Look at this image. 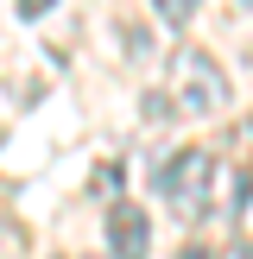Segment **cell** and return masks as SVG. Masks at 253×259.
I'll return each instance as SVG.
<instances>
[{
	"label": "cell",
	"instance_id": "6",
	"mask_svg": "<svg viewBox=\"0 0 253 259\" xmlns=\"http://www.w3.org/2000/svg\"><path fill=\"white\" fill-rule=\"evenodd\" d=\"M13 7H19V19H38V13H51L57 0H13Z\"/></svg>",
	"mask_w": 253,
	"mask_h": 259
},
{
	"label": "cell",
	"instance_id": "4",
	"mask_svg": "<svg viewBox=\"0 0 253 259\" xmlns=\"http://www.w3.org/2000/svg\"><path fill=\"white\" fill-rule=\"evenodd\" d=\"M152 7H158V19H164V25H184L196 0H152Z\"/></svg>",
	"mask_w": 253,
	"mask_h": 259
},
{
	"label": "cell",
	"instance_id": "9",
	"mask_svg": "<svg viewBox=\"0 0 253 259\" xmlns=\"http://www.w3.org/2000/svg\"><path fill=\"white\" fill-rule=\"evenodd\" d=\"M0 139H7V133H0Z\"/></svg>",
	"mask_w": 253,
	"mask_h": 259
},
{
	"label": "cell",
	"instance_id": "1",
	"mask_svg": "<svg viewBox=\"0 0 253 259\" xmlns=\"http://www.w3.org/2000/svg\"><path fill=\"white\" fill-rule=\"evenodd\" d=\"M209 184H215V158L202 146H184L177 158L158 164V190H164V202H171L184 222H196V215L209 209Z\"/></svg>",
	"mask_w": 253,
	"mask_h": 259
},
{
	"label": "cell",
	"instance_id": "7",
	"mask_svg": "<svg viewBox=\"0 0 253 259\" xmlns=\"http://www.w3.org/2000/svg\"><path fill=\"white\" fill-rule=\"evenodd\" d=\"M222 259H253V240H247V234H240V240H228V247H222Z\"/></svg>",
	"mask_w": 253,
	"mask_h": 259
},
{
	"label": "cell",
	"instance_id": "2",
	"mask_svg": "<svg viewBox=\"0 0 253 259\" xmlns=\"http://www.w3.org/2000/svg\"><path fill=\"white\" fill-rule=\"evenodd\" d=\"M171 95H177L184 114H215V108L228 101V76H222V63H215L209 51L184 45V51L171 57Z\"/></svg>",
	"mask_w": 253,
	"mask_h": 259
},
{
	"label": "cell",
	"instance_id": "3",
	"mask_svg": "<svg viewBox=\"0 0 253 259\" xmlns=\"http://www.w3.org/2000/svg\"><path fill=\"white\" fill-rule=\"evenodd\" d=\"M108 253L114 259H146L152 253V222L139 202H108Z\"/></svg>",
	"mask_w": 253,
	"mask_h": 259
},
{
	"label": "cell",
	"instance_id": "5",
	"mask_svg": "<svg viewBox=\"0 0 253 259\" xmlns=\"http://www.w3.org/2000/svg\"><path fill=\"white\" fill-rule=\"evenodd\" d=\"M114 184H120V164H101L95 171V196H114Z\"/></svg>",
	"mask_w": 253,
	"mask_h": 259
},
{
	"label": "cell",
	"instance_id": "8",
	"mask_svg": "<svg viewBox=\"0 0 253 259\" xmlns=\"http://www.w3.org/2000/svg\"><path fill=\"white\" fill-rule=\"evenodd\" d=\"M177 259H209V247H184V253H177Z\"/></svg>",
	"mask_w": 253,
	"mask_h": 259
}]
</instances>
